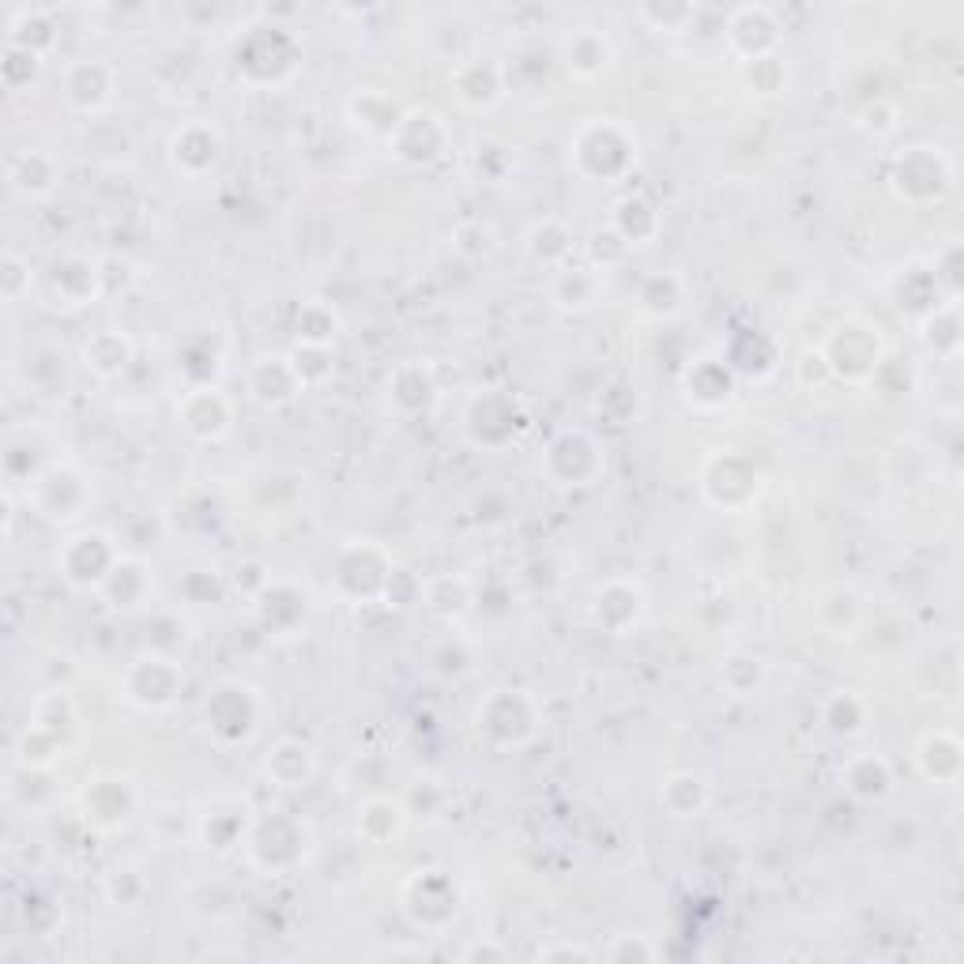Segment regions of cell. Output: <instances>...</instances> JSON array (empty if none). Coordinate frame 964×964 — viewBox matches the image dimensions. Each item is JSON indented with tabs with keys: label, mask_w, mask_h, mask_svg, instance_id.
Here are the masks:
<instances>
[{
	"label": "cell",
	"mask_w": 964,
	"mask_h": 964,
	"mask_svg": "<svg viewBox=\"0 0 964 964\" xmlns=\"http://www.w3.org/2000/svg\"><path fill=\"white\" fill-rule=\"evenodd\" d=\"M610 46L607 38H600L592 27H580V35L569 42V69L580 72V76H592V72L607 69Z\"/></svg>",
	"instance_id": "cell-1"
}]
</instances>
